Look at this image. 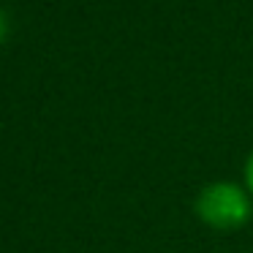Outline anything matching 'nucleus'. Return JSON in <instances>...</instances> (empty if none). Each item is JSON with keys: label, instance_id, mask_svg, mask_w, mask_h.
<instances>
[{"label": "nucleus", "instance_id": "1", "mask_svg": "<svg viewBox=\"0 0 253 253\" xmlns=\"http://www.w3.org/2000/svg\"><path fill=\"white\" fill-rule=\"evenodd\" d=\"M193 215L212 231H237L251 220L253 196L237 180H212L196 193Z\"/></svg>", "mask_w": 253, "mask_h": 253}, {"label": "nucleus", "instance_id": "2", "mask_svg": "<svg viewBox=\"0 0 253 253\" xmlns=\"http://www.w3.org/2000/svg\"><path fill=\"white\" fill-rule=\"evenodd\" d=\"M242 185H245L248 193L253 196V150L248 153L245 164H242Z\"/></svg>", "mask_w": 253, "mask_h": 253}, {"label": "nucleus", "instance_id": "3", "mask_svg": "<svg viewBox=\"0 0 253 253\" xmlns=\"http://www.w3.org/2000/svg\"><path fill=\"white\" fill-rule=\"evenodd\" d=\"M6 39V17H3V11H0V41Z\"/></svg>", "mask_w": 253, "mask_h": 253}]
</instances>
